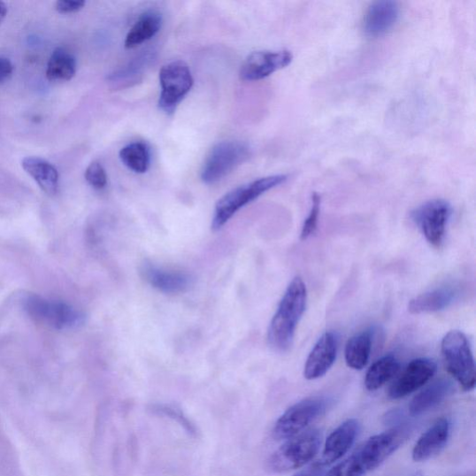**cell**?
Instances as JSON below:
<instances>
[{
	"mask_svg": "<svg viewBox=\"0 0 476 476\" xmlns=\"http://www.w3.org/2000/svg\"><path fill=\"white\" fill-rule=\"evenodd\" d=\"M287 179L288 176L283 174L271 175L230 191L218 200L211 228L214 231L221 229L238 211L267 191L282 185Z\"/></svg>",
	"mask_w": 476,
	"mask_h": 476,
	"instance_id": "obj_4",
	"label": "cell"
},
{
	"mask_svg": "<svg viewBox=\"0 0 476 476\" xmlns=\"http://www.w3.org/2000/svg\"><path fill=\"white\" fill-rule=\"evenodd\" d=\"M327 401L324 397H308L288 409L278 419L273 430L277 441H288L303 432L326 411Z\"/></svg>",
	"mask_w": 476,
	"mask_h": 476,
	"instance_id": "obj_8",
	"label": "cell"
},
{
	"mask_svg": "<svg viewBox=\"0 0 476 476\" xmlns=\"http://www.w3.org/2000/svg\"><path fill=\"white\" fill-rule=\"evenodd\" d=\"M407 431L393 428L364 442L351 456L325 476H365L388 460L407 438Z\"/></svg>",
	"mask_w": 476,
	"mask_h": 476,
	"instance_id": "obj_1",
	"label": "cell"
},
{
	"mask_svg": "<svg viewBox=\"0 0 476 476\" xmlns=\"http://www.w3.org/2000/svg\"><path fill=\"white\" fill-rule=\"evenodd\" d=\"M85 4L82 0H59L55 4V10L62 14L74 13L82 10Z\"/></svg>",
	"mask_w": 476,
	"mask_h": 476,
	"instance_id": "obj_29",
	"label": "cell"
},
{
	"mask_svg": "<svg viewBox=\"0 0 476 476\" xmlns=\"http://www.w3.org/2000/svg\"><path fill=\"white\" fill-rule=\"evenodd\" d=\"M143 280L153 288L168 295L185 292L191 285L188 273L157 266L152 264L143 265L141 269Z\"/></svg>",
	"mask_w": 476,
	"mask_h": 476,
	"instance_id": "obj_16",
	"label": "cell"
},
{
	"mask_svg": "<svg viewBox=\"0 0 476 476\" xmlns=\"http://www.w3.org/2000/svg\"><path fill=\"white\" fill-rule=\"evenodd\" d=\"M12 63L5 58H0V83L7 81L12 76Z\"/></svg>",
	"mask_w": 476,
	"mask_h": 476,
	"instance_id": "obj_30",
	"label": "cell"
},
{
	"mask_svg": "<svg viewBox=\"0 0 476 476\" xmlns=\"http://www.w3.org/2000/svg\"><path fill=\"white\" fill-rule=\"evenodd\" d=\"M454 390L453 382L441 378L434 380L412 399L410 405L411 416L422 415L441 404Z\"/></svg>",
	"mask_w": 476,
	"mask_h": 476,
	"instance_id": "obj_20",
	"label": "cell"
},
{
	"mask_svg": "<svg viewBox=\"0 0 476 476\" xmlns=\"http://www.w3.org/2000/svg\"><path fill=\"white\" fill-rule=\"evenodd\" d=\"M8 13V8L4 3L0 2V23H2Z\"/></svg>",
	"mask_w": 476,
	"mask_h": 476,
	"instance_id": "obj_32",
	"label": "cell"
},
{
	"mask_svg": "<svg viewBox=\"0 0 476 476\" xmlns=\"http://www.w3.org/2000/svg\"><path fill=\"white\" fill-rule=\"evenodd\" d=\"M85 179L90 187L102 190L107 186V174L99 161L91 162L86 172Z\"/></svg>",
	"mask_w": 476,
	"mask_h": 476,
	"instance_id": "obj_28",
	"label": "cell"
},
{
	"mask_svg": "<svg viewBox=\"0 0 476 476\" xmlns=\"http://www.w3.org/2000/svg\"><path fill=\"white\" fill-rule=\"evenodd\" d=\"M162 26V16L158 12H143L135 25L127 33L125 40L127 49H134L150 41L159 32Z\"/></svg>",
	"mask_w": 476,
	"mask_h": 476,
	"instance_id": "obj_22",
	"label": "cell"
},
{
	"mask_svg": "<svg viewBox=\"0 0 476 476\" xmlns=\"http://www.w3.org/2000/svg\"><path fill=\"white\" fill-rule=\"evenodd\" d=\"M321 208V196L314 193L312 196V208L306 218L302 228L301 240L306 241L311 235L314 234L318 229L319 218Z\"/></svg>",
	"mask_w": 476,
	"mask_h": 476,
	"instance_id": "obj_27",
	"label": "cell"
},
{
	"mask_svg": "<svg viewBox=\"0 0 476 476\" xmlns=\"http://www.w3.org/2000/svg\"><path fill=\"white\" fill-rule=\"evenodd\" d=\"M436 364L428 358L412 360L395 380L388 390L391 399H400L422 388L434 376Z\"/></svg>",
	"mask_w": 476,
	"mask_h": 476,
	"instance_id": "obj_12",
	"label": "cell"
},
{
	"mask_svg": "<svg viewBox=\"0 0 476 476\" xmlns=\"http://www.w3.org/2000/svg\"><path fill=\"white\" fill-rule=\"evenodd\" d=\"M249 145L240 141H225L217 143L207 157L201 180L214 185L230 174L250 157Z\"/></svg>",
	"mask_w": 476,
	"mask_h": 476,
	"instance_id": "obj_6",
	"label": "cell"
},
{
	"mask_svg": "<svg viewBox=\"0 0 476 476\" xmlns=\"http://www.w3.org/2000/svg\"><path fill=\"white\" fill-rule=\"evenodd\" d=\"M119 157L127 169L136 173H145L150 167L151 156L148 144L135 142L124 146Z\"/></svg>",
	"mask_w": 476,
	"mask_h": 476,
	"instance_id": "obj_26",
	"label": "cell"
},
{
	"mask_svg": "<svg viewBox=\"0 0 476 476\" xmlns=\"http://www.w3.org/2000/svg\"><path fill=\"white\" fill-rule=\"evenodd\" d=\"M76 72L77 61L74 55L63 47L52 51L46 70V77L50 81H71Z\"/></svg>",
	"mask_w": 476,
	"mask_h": 476,
	"instance_id": "obj_24",
	"label": "cell"
},
{
	"mask_svg": "<svg viewBox=\"0 0 476 476\" xmlns=\"http://www.w3.org/2000/svg\"><path fill=\"white\" fill-rule=\"evenodd\" d=\"M337 351L338 342L335 334H324L307 357L303 371L304 378L313 380L326 375L335 363Z\"/></svg>",
	"mask_w": 476,
	"mask_h": 476,
	"instance_id": "obj_13",
	"label": "cell"
},
{
	"mask_svg": "<svg viewBox=\"0 0 476 476\" xmlns=\"http://www.w3.org/2000/svg\"><path fill=\"white\" fill-rule=\"evenodd\" d=\"M372 331H365L347 342L344 357L348 367L361 371L367 365L372 349Z\"/></svg>",
	"mask_w": 476,
	"mask_h": 476,
	"instance_id": "obj_23",
	"label": "cell"
},
{
	"mask_svg": "<svg viewBox=\"0 0 476 476\" xmlns=\"http://www.w3.org/2000/svg\"><path fill=\"white\" fill-rule=\"evenodd\" d=\"M154 61V52L146 51L110 75L107 78L108 84L114 89L133 87L143 80L146 71Z\"/></svg>",
	"mask_w": 476,
	"mask_h": 476,
	"instance_id": "obj_19",
	"label": "cell"
},
{
	"mask_svg": "<svg viewBox=\"0 0 476 476\" xmlns=\"http://www.w3.org/2000/svg\"><path fill=\"white\" fill-rule=\"evenodd\" d=\"M450 215L451 206L446 200L433 199L416 209L412 218L426 241L433 247L441 248Z\"/></svg>",
	"mask_w": 476,
	"mask_h": 476,
	"instance_id": "obj_10",
	"label": "cell"
},
{
	"mask_svg": "<svg viewBox=\"0 0 476 476\" xmlns=\"http://www.w3.org/2000/svg\"><path fill=\"white\" fill-rule=\"evenodd\" d=\"M306 302L305 283L302 278L296 277L287 288L268 328V342L274 350L286 352L291 347L297 326L304 313Z\"/></svg>",
	"mask_w": 476,
	"mask_h": 476,
	"instance_id": "obj_2",
	"label": "cell"
},
{
	"mask_svg": "<svg viewBox=\"0 0 476 476\" xmlns=\"http://www.w3.org/2000/svg\"><path fill=\"white\" fill-rule=\"evenodd\" d=\"M441 352L449 373L464 391L475 388V365L469 341L464 334L451 331L441 343Z\"/></svg>",
	"mask_w": 476,
	"mask_h": 476,
	"instance_id": "obj_5",
	"label": "cell"
},
{
	"mask_svg": "<svg viewBox=\"0 0 476 476\" xmlns=\"http://www.w3.org/2000/svg\"><path fill=\"white\" fill-rule=\"evenodd\" d=\"M161 94L158 106L163 112L171 115L190 93L194 79L189 66L182 61L165 65L159 72Z\"/></svg>",
	"mask_w": 476,
	"mask_h": 476,
	"instance_id": "obj_9",
	"label": "cell"
},
{
	"mask_svg": "<svg viewBox=\"0 0 476 476\" xmlns=\"http://www.w3.org/2000/svg\"><path fill=\"white\" fill-rule=\"evenodd\" d=\"M459 296L456 288L441 287L417 296L409 303L412 315L430 314L442 311L451 305Z\"/></svg>",
	"mask_w": 476,
	"mask_h": 476,
	"instance_id": "obj_18",
	"label": "cell"
},
{
	"mask_svg": "<svg viewBox=\"0 0 476 476\" xmlns=\"http://www.w3.org/2000/svg\"><path fill=\"white\" fill-rule=\"evenodd\" d=\"M22 167L49 196L57 195L59 189V173L48 160L39 157H27L22 161Z\"/></svg>",
	"mask_w": 476,
	"mask_h": 476,
	"instance_id": "obj_21",
	"label": "cell"
},
{
	"mask_svg": "<svg viewBox=\"0 0 476 476\" xmlns=\"http://www.w3.org/2000/svg\"><path fill=\"white\" fill-rule=\"evenodd\" d=\"M292 60L291 51L286 50L255 51L242 64L240 76L244 81H261L287 67Z\"/></svg>",
	"mask_w": 476,
	"mask_h": 476,
	"instance_id": "obj_11",
	"label": "cell"
},
{
	"mask_svg": "<svg viewBox=\"0 0 476 476\" xmlns=\"http://www.w3.org/2000/svg\"><path fill=\"white\" fill-rule=\"evenodd\" d=\"M398 4L391 0H380L370 5L365 12L363 29L369 36H380L388 33L399 19Z\"/></svg>",
	"mask_w": 476,
	"mask_h": 476,
	"instance_id": "obj_15",
	"label": "cell"
},
{
	"mask_svg": "<svg viewBox=\"0 0 476 476\" xmlns=\"http://www.w3.org/2000/svg\"><path fill=\"white\" fill-rule=\"evenodd\" d=\"M450 435V422L447 418H441L426 431L415 444L412 459L416 463L426 462L446 447Z\"/></svg>",
	"mask_w": 476,
	"mask_h": 476,
	"instance_id": "obj_17",
	"label": "cell"
},
{
	"mask_svg": "<svg viewBox=\"0 0 476 476\" xmlns=\"http://www.w3.org/2000/svg\"><path fill=\"white\" fill-rule=\"evenodd\" d=\"M359 430L360 425L356 418L347 419L338 426L326 438L320 464L331 465L341 460L355 444Z\"/></svg>",
	"mask_w": 476,
	"mask_h": 476,
	"instance_id": "obj_14",
	"label": "cell"
},
{
	"mask_svg": "<svg viewBox=\"0 0 476 476\" xmlns=\"http://www.w3.org/2000/svg\"><path fill=\"white\" fill-rule=\"evenodd\" d=\"M322 443L319 430L303 432L293 436L269 457L268 469L274 473L298 470L315 459Z\"/></svg>",
	"mask_w": 476,
	"mask_h": 476,
	"instance_id": "obj_3",
	"label": "cell"
},
{
	"mask_svg": "<svg viewBox=\"0 0 476 476\" xmlns=\"http://www.w3.org/2000/svg\"><path fill=\"white\" fill-rule=\"evenodd\" d=\"M399 369V362L395 357L388 356L380 358L365 374V388L371 392L379 390L397 374Z\"/></svg>",
	"mask_w": 476,
	"mask_h": 476,
	"instance_id": "obj_25",
	"label": "cell"
},
{
	"mask_svg": "<svg viewBox=\"0 0 476 476\" xmlns=\"http://www.w3.org/2000/svg\"><path fill=\"white\" fill-rule=\"evenodd\" d=\"M24 306L33 320L55 329L76 327L83 322L80 311L61 301L29 295L24 300Z\"/></svg>",
	"mask_w": 476,
	"mask_h": 476,
	"instance_id": "obj_7",
	"label": "cell"
},
{
	"mask_svg": "<svg viewBox=\"0 0 476 476\" xmlns=\"http://www.w3.org/2000/svg\"><path fill=\"white\" fill-rule=\"evenodd\" d=\"M319 469H320V467H313V469L307 470L305 472L297 473V474L293 475V476H318Z\"/></svg>",
	"mask_w": 476,
	"mask_h": 476,
	"instance_id": "obj_31",
	"label": "cell"
}]
</instances>
